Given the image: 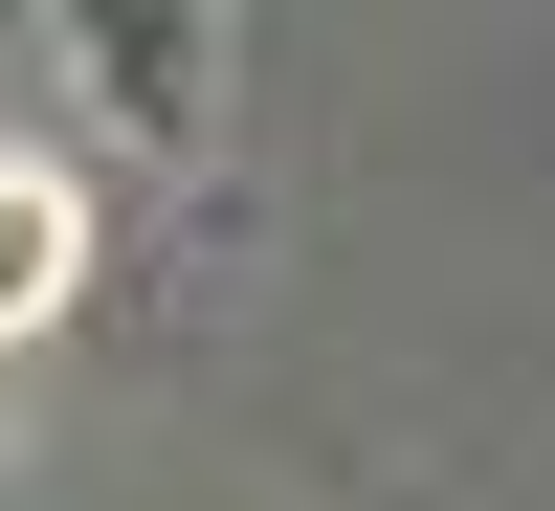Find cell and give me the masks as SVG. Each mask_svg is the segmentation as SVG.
<instances>
[{
    "mask_svg": "<svg viewBox=\"0 0 555 511\" xmlns=\"http://www.w3.org/2000/svg\"><path fill=\"white\" fill-rule=\"evenodd\" d=\"M67 290H89V201H67L44 156H0V334H44Z\"/></svg>",
    "mask_w": 555,
    "mask_h": 511,
    "instance_id": "cell-2",
    "label": "cell"
},
{
    "mask_svg": "<svg viewBox=\"0 0 555 511\" xmlns=\"http://www.w3.org/2000/svg\"><path fill=\"white\" fill-rule=\"evenodd\" d=\"M67 89L178 156V133L222 112V0H67Z\"/></svg>",
    "mask_w": 555,
    "mask_h": 511,
    "instance_id": "cell-1",
    "label": "cell"
}]
</instances>
